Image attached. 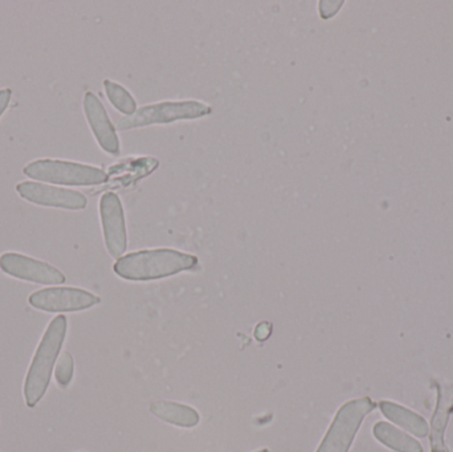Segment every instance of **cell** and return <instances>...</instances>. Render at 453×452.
<instances>
[{"mask_svg": "<svg viewBox=\"0 0 453 452\" xmlns=\"http://www.w3.org/2000/svg\"><path fill=\"white\" fill-rule=\"evenodd\" d=\"M212 108L202 101H162L141 106L133 116L124 117L117 122V129L130 130L150 125L173 124L183 119H198L210 116Z\"/></svg>", "mask_w": 453, "mask_h": 452, "instance_id": "4", "label": "cell"}, {"mask_svg": "<svg viewBox=\"0 0 453 452\" xmlns=\"http://www.w3.org/2000/svg\"><path fill=\"white\" fill-rule=\"evenodd\" d=\"M272 326L269 323H261L260 326H256L255 337L258 341H264L271 336Z\"/></svg>", "mask_w": 453, "mask_h": 452, "instance_id": "19", "label": "cell"}, {"mask_svg": "<svg viewBox=\"0 0 453 452\" xmlns=\"http://www.w3.org/2000/svg\"><path fill=\"white\" fill-rule=\"evenodd\" d=\"M150 411L167 424L178 427L191 429L201 421L198 411L188 405L177 402H156L150 406Z\"/></svg>", "mask_w": 453, "mask_h": 452, "instance_id": "14", "label": "cell"}, {"mask_svg": "<svg viewBox=\"0 0 453 452\" xmlns=\"http://www.w3.org/2000/svg\"><path fill=\"white\" fill-rule=\"evenodd\" d=\"M16 191L21 198L37 206L71 210V211H80L88 206L87 196L80 191L56 188L42 182L24 180L16 185Z\"/></svg>", "mask_w": 453, "mask_h": 452, "instance_id": "8", "label": "cell"}, {"mask_svg": "<svg viewBox=\"0 0 453 452\" xmlns=\"http://www.w3.org/2000/svg\"><path fill=\"white\" fill-rule=\"evenodd\" d=\"M257 452H269V451L266 450V448H264V450H260V451H257Z\"/></svg>", "mask_w": 453, "mask_h": 452, "instance_id": "21", "label": "cell"}, {"mask_svg": "<svg viewBox=\"0 0 453 452\" xmlns=\"http://www.w3.org/2000/svg\"><path fill=\"white\" fill-rule=\"evenodd\" d=\"M198 264V257L177 249H143L119 257L113 271L125 280L150 281L196 270Z\"/></svg>", "mask_w": 453, "mask_h": 452, "instance_id": "1", "label": "cell"}, {"mask_svg": "<svg viewBox=\"0 0 453 452\" xmlns=\"http://www.w3.org/2000/svg\"><path fill=\"white\" fill-rule=\"evenodd\" d=\"M11 97H12V90L0 89V119L10 105Z\"/></svg>", "mask_w": 453, "mask_h": 452, "instance_id": "20", "label": "cell"}, {"mask_svg": "<svg viewBox=\"0 0 453 452\" xmlns=\"http://www.w3.org/2000/svg\"><path fill=\"white\" fill-rule=\"evenodd\" d=\"M104 88H105L106 97L117 111L127 117L133 116L137 111V101L127 88L111 80H105Z\"/></svg>", "mask_w": 453, "mask_h": 452, "instance_id": "16", "label": "cell"}, {"mask_svg": "<svg viewBox=\"0 0 453 452\" xmlns=\"http://www.w3.org/2000/svg\"><path fill=\"white\" fill-rule=\"evenodd\" d=\"M375 408V403L367 397L341 406L316 452H349L362 422Z\"/></svg>", "mask_w": 453, "mask_h": 452, "instance_id": "5", "label": "cell"}, {"mask_svg": "<svg viewBox=\"0 0 453 452\" xmlns=\"http://www.w3.org/2000/svg\"><path fill=\"white\" fill-rule=\"evenodd\" d=\"M372 433L380 443H383L386 448H391V450L396 452H423L422 445L418 441H415L410 435L404 434L396 427L391 426L390 424H386V422H378L372 429Z\"/></svg>", "mask_w": 453, "mask_h": 452, "instance_id": "15", "label": "cell"}, {"mask_svg": "<svg viewBox=\"0 0 453 452\" xmlns=\"http://www.w3.org/2000/svg\"><path fill=\"white\" fill-rule=\"evenodd\" d=\"M84 111L100 148L109 156L119 157L121 154V142L117 135L116 126L109 119L105 106L95 93H85Z\"/></svg>", "mask_w": 453, "mask_h": 452, "instance_id": "10", "label": "cell"}, {"mask_svg": "<svg viewBox=\"0 0 453 452\" xmlns=\"http://www.w3.org/2000/svg\"><path fill=\"white\" fill-rule=\"evenodd\" d=\"M0 270L11 278L42 286H58L66 280L65 275L53 265L18 252H4L0 257Z\"/></svg>", "mask_w": 453, "mask_h": 452, "instance_id": "7", "label": "cell"}, {"mask_svg": "<svg viewBox=\"0 0 453 452\" xmlns=\"http://www.w3.org/2000/svg\"><path fill=\"white\" fill-rule=\"evenodd\" d=\"M66 329L68 320L65 316L53 318L37 347L24 381V400L29 409H34L42 400L50 387L52 372L65 341Z\"/></svg>", "mask_w": 453, "mask_h": 452, "instance_id": "2", "label": "cell"}, {"mask_svg": "<svg viewBox=\"0 0 453 452\" xmlns=\"http://www.w3.org/2000/svg\"><path fill=\"white\" fill-rule=\"evenodd\" d=\"M453 414V384H438V403L431 419V452H449L444 435Z\"/></svg>", "mask_w": 453, "mask_h": 452, "instance_id": "11", "label": "cell"}, {"mask_svg": "<svg viewBox=\"0 0 453 452\" xmlns=\"http://www.w3.org/2000/svg\"><path fill=\"white\" fill-rule=\"evenodd\" d=\"M74 374V361L72 357L71 353L64 352L63 355L58 357V363L55 366V379L58 381V387H68L71 385L72 379H73Z\"/></svg>", "mask_w": 453, "mask_h": 452, "instance_id": "17", "label": "cell"}, {"mask_svg": "<svg viewBox=\"0 0 453 452\" xmlns=\"http://www.w3.org/2000/svg\"><path fill=\"white\" fill-rule=\"evenodd\" d=\"M159 161L154 157H130L114 165L111 172L119 188H133L158 169Z\"/></svg>", "mask_w": 453, "mask_h": 452, "instance_id": "12", "label": "cell"}, {"mask_svg": "<svg viewBox=\"0 0 453 452\" xmlns=\"http://www.w3.org/2000/svg\"><path fill=\"white\" fill-rule=\"evenodd\" d=\"M342 4V2H319V16L322 19L333 18Z\"/></svg>", "mask_w": 453, "mask_h": 452, "instance_id": "18", "label": "cell"}, {"mask_svg": "<svg viewBox=\"0 0 453 452\" xmlns=\"http://www.w3.org/2000/svg\"><path fill=\"white\" fill-rule=\"evenodd\" d=\"M28 303L35 310L48 313L81 312L100 304L101 299L90 292L72 287H50L34 292Z\"/></svg>", "mask_w": 453, "mask_h": 452, "instance_id": "6", "label": "cell"}, {"mask_svg": "<svg viewBox=\"0 0 453 452\" xmlns=\"http://www.w3.org/2000/svg\"><path fill=\"white\" fill-rule=\"evenodd\" d=\"M24 175L39 182L60 186H97L108 182V174L100 167L61 159H36L23 169Z\"/></svg>", "mask_w": 453, "mask_h": 452, "instance_id": "3", "label": "cell"}, {"mask_svg": "<svg viewBox=\"0 0 453 452\" xmlns=\"http://www.w3.org/2000/svg\"><path fill=\"white\" fill-rule=\"evenodd\" d=\"M380 408L386 418L390 419L402 429L407 430L418 438L427 437L430 429H428L427 422L419 414L414 413L398 403L390 402V401H383L380 403Z\"/></svg>", "mask_w": 453, "mask_h": 452, "instance_id": "13", "label": "cell"}, {"mask_svg": "<svg viewBox=\"0 0 453 452\" xmlns=\"http://www.w3.org/2000/svg\"><path fill=\"white\" fill-rule=\"evenodd\" d=\"M100 217L106 249L111 257L119 259L127 251V234L124 206L116 193L108 191L101 196Z\"/></svg>", "mask_w": 453, "mask_h": 452, "instance_id": "9", "label": "cell"}]
</instances>
